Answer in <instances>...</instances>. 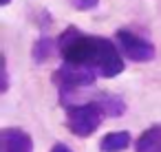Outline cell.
Segmentation results:
<instances>
[{"mask_svg":"<svg viewBox=\"0 0 161 152\" xmlns=\"http://www.w3.org/2000/svg\"><path fill=\"white\" fill-rule=\"evenodd\" d=\"M58 51L64 62L84 66L106 79L117 77L126 66L124 55L113 40L82 33L77 27H66L58 35Z\"/></svg>","mask_w":161,"mask_h":152,"instance_id":"obj_1","label":"cell"},{"mask_svg":"<svg viewBox=\"0 0 161 152\" xmlns=\"http://www.w3.org/2000/svg\"><path fill=\"white\" fill-rule=\"evenodd\" d=\"M104 112L95 101H86V104H69L66 106V126L69 130L84 139L91 137L99 126H102Z\"/></svg>","mask_w":161,"mask_h":152,"instance_id":"obj_2","label":"cell"},{"mask_svg":"<svg viewBox=\"0 0 161 152\" xmlns=\"http://www.w3.org/2000/svg\"><path fill=\"white\" fill-rule=\"evenodd\" d=\"M95 79H97V75L93 71H88L84 66H77V64H69V62H64L53 75V82H55V86L60 90L62 101L69 99V95H75L77 90L93 86Z\"/></svg>","mask_w":161,"mask_h":152,"instance_id":"obj_3","label":"cell"},{"mask_svg":"<svg viewBox=\"0 0 161 152\" xmlns=\"http://www.w3.org/2000/svg\"><path fill=\"white\" fill-rule=\"evenodd\" d=\"M115 44L119 46L121 55L130 62H137V64H146V62H152L157 51H154V44L137 33H132L130 29H117L115 33Z\"/></svg>","mask_w":161,"mask_h":152,"instance_id":"obj_4","label":"cell"},{"mask_svg":"<svg viewBox=\"0 0 161 152\" xmlns=\"http://www.w3.org/2000/svg\"><path fill=\"white\" fill-rule=\"evenodd\" d=\"M3 152H33V139L22 128H5L0 132Z\"/></svg>","mask_w":161,"mask_h":152,"instance_id":"obj_5","label":"cell"},{"mask_svg":"<svg viewBox=\"0 0 161 152\" xmlns=\"http://www.w3.org/2000/svg\"><path fill=\"white\" fill-rule=\"evenodd\" d=\"M99 108H102V112H104V117H121L124 112H126V101L119 97V95H108V93H102L97 99H93Z\"/></svg>","mask_w":161,"mask_h":152,"instance_id":"obj_6","label":"cell"},{"mask_svg":"<svg viewBox=\"0 0 161 152\" xmlns=\"http://www.w3.org/2000/svg\"><path fill=\"white\" fill-rule=\"evenodd\" d=\"M130 145V132L128 130H119V132H108L102 137L99 141V150L102 152H124Z\"/></svg>","mask_w":161,"mask_h":152,"instance_id":"obj_7","label":"cell"},{"mask_svg":"<svg viewBox=\"0 0 161 152\" xmlns=\"http://www.w3.org/2000/svg\"><path fill=\"white\" fill-rule=\"evenodd\" d=\"M137 152H161V126H152L146 132H141V137L135 143Z\"/></svg>","mask_w":161,"mask_h":152,"instance_id":"obj_8","label":"cell"},{"mask_svg":"<svg viewBox=\"0 0 161 152\" xmlns=\"http://www.w3.org/2000/svg\"><path fill=\"white\" fill-rule=\"evenodd\" d=\"M55 49H58V38L53 40V38L42 35V38H38V40L33 42V46H31V57H33L36 64H44V62L53 55Z\"/></svg>","mask_w":161,"mask_h":152,"instance_id":"obj_9","label":"cell"},{"mask_svg":"<svg viewBox=\"0 0 161 152\" xmlns=\"http://www.w3.org/2000/svg\"><path fill=\"white\" fill-rule=\"evenodd\" d=\"M71 5L77 11H93V9H97L99 0H71Z\"/></svg>","mask_w":161,"mask_h":152,"instance_id":"obj_10","label":"cell"},{"mask_svg":"<svg viewBox=\"0 0 161 152\" xmlns=\"http://www.w3.org/2000/svg\"><path fill=\"white\" fill-rule=\"evenodd\" d=\"M3 93L9 90V68H7V60L3 57V88H0Z\"/></svg>","mask_w":161,"mask_h":152,"instance_id":"obj_11","label":"cell"},{"mask_svg":"<svg viewBox=\"0 0 161 152\" xmlns=\"http://www.w3.org/2000/svg\"><path fill=\"white\" fill-rule=\"evenodd\" d=\"M51 152H73L69 145H64V143H55L53 148H51Z\"/></svg>","mask_w":161,"mask_h":152,"instance_id":"obj_12","label":"cell"},{"mask_svg":"<svg viewBox=\"0 0 161 152\" xmlns=\"http://www.w3.org/2000/svg\"><path fill=\"white\" fill-rule=\"evenodd\" d=\"M9 3H11V0H0V5H3V7H7Z\"/></svg>","mask_w":161,"mask_h":152,"instance_id":"obj_13","label":"cell"}]
</instances>
